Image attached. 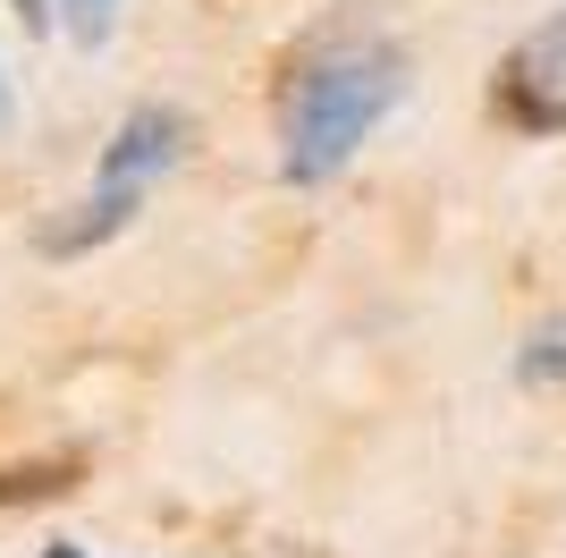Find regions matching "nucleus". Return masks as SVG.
I'll list each match as a JSON object with an SVG mask.
<instances>
[{
	"label": "nucleus",
	"mask_w": 566,
	"mask_h": 558,
	"mask_svg": "<svg viewBox=\"0 0 566 558\" xmlns=\"http://www.w3.org/2000/svg\"><path fill=\"white\" fill-rule=\"evenodd\" d=\"M406 102V51L398 43H347L322 51L280 111V178L287 186H331L364 153L380 118Z\"/></svg>",
	"instance_id": "nucleus-1"
},
{
	"label": "nucleus",
	"mask_w": 566,
	"mask_h": 558,
	"mask_svg": "<svg viewBox=\"0 0 566 558\" xmlns=\"http://www.w3.org/2000/svg\"><path fill=\"white\" fill-rule=\"evenodd\" d=\"M499 111L516 118V127H533V136L566 127V9L542 18L507 60H499Z\"/></svg>",
	"instance_id": "nucleus-2"
},
{
	"label": "nucleus",
	"mask_w": 566,
	"mask_h": 558,
	"mask_svg": "<svg viewBox=\"0 0 566 558\" xmlns=\"http://www.w3.org/2000/svg\"><path fill=\"white\" fill-rule=\"evenodd\" d=\"M178 162H187V111L136 102V111L111 127V144H102L94 186H118V195H144V204H153V186H161Z\"/></svg>",
	"instance_id": "nucleus-3"
},
{
	"label": "nucleus",
	"mask_w": 566,
	"mask_h": 558,
	"mask_svg": "<svg viewBox=\"0 0 566 558\" xmlns=\"http://www.w3.org/2000/svg\"><path fill=\"white\" fill-rule=\"evenodd\" d=\"M516 381H524V390H566V313H549V322L524 330Z\"/></svg>",
	"instance_id": "nucleus-4"
},
{
	"label": "nucleus",
	"mask_w": 566,
	"mask_h": 558,
	"mask_svg": "<svg viewBox=\"0 0 566 558\" xmlns=\"http://www.w3.org/2000/svg\"><path fill=\"white\" fill-rule=\"evenodd\" d=\"M76 483V457H43V465H9L0 474V508H18V499H60Z\"/></svg>",
	"instance_id": "nucleus-5"
},
{
	"label": "nucleus",
	"mask_w": 566,
	"mask_h": 558,
	"mask_svg": "<svg viewBox=\"0 0 566 558\" xmlns=\"http://www.w3.org/2000/svg\"><path fill=\"white\" fill-rule=\"evenodd\" d=\"M51 9H60V34H69L76 51H102L118 34V9H127V0H51Z\"/></svg>",
	"instance_id": "nucleus-6"
},
{
	"label": "nucleus",
	"mask_w": 566,
	"mask_h": 558,
	"mask_svg": "<svg viewBox=\"0 0 566 558\" xmlns=\"http://www.w3.org/2000/svg\"><path fill=\"white\" fill-rule=\"evenodd\" d=\"M9 18H18L25 34H51V25H60V9H51V0H9Z\"/></svg>",
	"instance_id": "nucleus-7"
},
{
	"label": "nucleus",
	"mask_w": 566,
	"mask_h": 558,
	"mask_svg": "<svg viewBox=\"0 0 566 558\" xmlns=\"http://www.w3.org/2000/svg\"><path fill=\"white\" fill-rule=\"evenodd\" d=\"M18 127V85H9V69H0V136Z\"/></svg>",
	"instance_id": "nucleus-8"
},
{
	"label": "nucleus",
	"mask_w": 566,
	"mask_h": 558,
	"mask_svg": "<svg viewBox=\"0 0 566 558\" xmlns=\"http://www.w3.org/2000/svg\"><path fill=\"white\" fill-rule=\"evenodd\" d=\"M43 558H85V550H69V541H51V550H43Z\"/></svg>",
	"instance_id": "nucleus-9"
}]
</instances>
